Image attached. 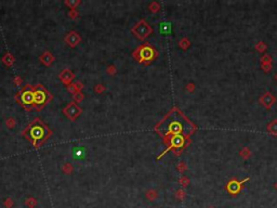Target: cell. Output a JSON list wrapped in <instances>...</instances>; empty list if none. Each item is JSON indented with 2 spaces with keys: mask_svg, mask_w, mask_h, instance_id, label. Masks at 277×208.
<instances>
[{
  "mask_svg": "<svg viewBox=\"0 0 277 208\" xmlns=\"http://www.w3.org/2000/svg\"><path fill=\"white\" fill-rule=\"evenodd\" d=\"M51 135H52V130L39 117L35 118L22 131V135L32 143L35 149H40V147L46 143Z\"/></svg>",
  "mask_w": 277,
  "mask_h": 208,
  "instance_id": "6da1fadb",
  "label": "cell"
},
{
  "mask_svg": "<svg viewBox=\"0 0 277 208\" xmlns=\"http://www.w3.org/2000/svg\"><path fill=\"white\" fill-rule=\"evenodd\" d=\"M33 89H34V105H33V108L40 111L52 100L53 96L41 84H37V85L33 86Z\"/></svg>",
  "mask_w": 277,
  "mask_h": 208,
  "instance_id": "7a4b0ae2",
  "label": "cell"
},
{
  "mask_svg": "<svg viewBox=\"0 0 277 208\" xmlns=\"http://www.w3.org/2000/svg\"><path fill=\"white\" fill-rule=\"evenodd\" d=\"M15 101L17 102V104H20L26 111L33 110V105H34V89H33V85L26 84L15 94Z\"/></svg>",
  "mask_w": 277,
  "mask_h": 208,
  "instance_id": "3957f363",
  "label": "cell"
},
{
  "mask_svg": "<svg viewBox=\"0 0 277 208\" xmlns=\"http://www.w3.org/2000/svg\"><path fill=\"white\" fill-rule=\"evenodd\" d=\"M83 110L78 106L77 103L75 102H69L64 108H63V114L67 117L68 119H71V121H75L79 115L81 114Z\"/></svg>",
  "mask_w": 277,
  "mask_h": 208,
  "instance_id": "277c9868",
  "label": "cell"
},
{
  "mask_svg": "<svg viewBox=\"0 0 277 208\" xmlns=\"http://www.w3.org/2000/svg\"><path fill=\"white\" fill-rule=\"evenodd\" d=\"M64 40H65V42H66V44L68 45L69 47L74 48V47H76L81 41V37H80V35L78 34L77 32L73 30V32L68 33V34L65 36Z\"/></svg>",
  "mask_w": 277,
  "mask_h": 208,
  "instance_id": "5b68a950",
  "label": "cell"
},
{
  "mask_svg": "<svg viewBox=\"0 0 277 208\" xmlns=\"http://www.w3.org/2000/svg\"><path fill=\"white\" fill-rule=\"evenodd\" d=\"M59 78H60V80L63 82V84H64L65 86H69V85H71V80L75 78V74H74L73 72L71 71V69H63V71L60 73V75H59Z\"/></svg>",
  "mask_w": 277,
  "mask_h": 208,
  "instance_id": "8992f818",
  "label": "cell"
},
{
  "mask_svg": "<svg viewBox=\"0 0 277 208\" xmlns=\"http://www.w3.org/2000/svg\"><path fill=\"white\" fill-rule=\"evenodd\" d=\"M39 60L41 61V63L44 65H46V66H50V65L53 63V61H54V57H53V54L50 52V51H44V52L40 55Z\"/></svg>",
  "mask_w": 277,
  "mask_h": 208,
  "instance_id": "52a82bcc",
  "label": "cell"
},
{
  "mask_svg": "<svg viewBox=\"0 0 277 208\" xmlns=\"http://www.w3.org/2000/svg\"><path fill=\"white\" fill-rule=\"evenodd\" d=\"M241 189V183H238L237 181H231L227 184V191L231 194H237Z\"/></svg>",
  "mask_w": 277,
  "mask_h": 208,
  "instance_id": "ba28073f",
  "label": "cell"
},
{
  "mask_svg": "<svg viewBox=\"0 0 277 208\" xmlns=\"http://www.w3.org/2000/svg\"><path fill=\"white\" fill-rule=\"evenodd\" d=\"M14 61H15V59H14L13 54L10 53V52H7L2 57V63L8 67H11L12 65L14 64Z\"/></svg>",
  "mask_w": 277,
  "mask_h": 208,
  "instance_id": "9c48e42d",
  "label": "cell"
},
{
  "mask_svg": "<svg viewBox=\"0 0 277 208\" xmlns=\"http://www.w3.org/2000/svg\"><path fill=\"white\" fill-rule=\"evenodd\" d=\"M184 144V139L183 137H181V135H174L173 138L171 139V145L174 147H182Z\"/></svg>",
  "mask_w": 277,
  "mask_h": 208,
  "instance_id": "30bf717a",
  "label": "cell"
},
{
  "mask_svg": "<svg viewBox=\"0 0 277 208\" xmlns=\"http://www.w3.org/2000/svg\"><path fill=\"white\" fill-rule=\"evenodd\" d=\"M153 54H154V50L152 48H149V47H144L142 49V52H141L142 57L145 60H151L153 57Z\"/></svg>",
  "mask_w": 277,
  "mask_h": 208,
  "instance_id": "8fae6325",
  "label": "cell"
},
{
  "mask_svg": "<svg viewBox=\"0 0 277 208\" xmlns=\"http://www.w3.org/2000/svg\"><path fill=\"white\" fill-rule=\"evenodd\" d=\"M81 1H79V0H65V6H67V7H69L71 9H75L76 7H77L78 5H80Z\"/></svg>",
  "mask_w": 277,
  "mask_h": 208,
  "instance_id": "7c38bea8",
  "label": "cell"
},
{
  "mask_svg": "<svg viewBox=\"0 0 277 208\" xmlns=\"http://www.w3.org/2000/svg\"><path fill=\"white\" fill-rule=\"evenodd\" d=\"M62 170H63V172H65V174H66V175L71 174V172H73V170H74L73 165H71V164H68V163H66V164L63 165Z\"/></svg>",
  "mask_w": 277,
  "mask_h": 208,
  "instance_id": "4fadbf2b",
  "label": "cell"
},
{
  "mask_svg": "<svg viewBox=\"0 0 277 208\" xmlns=\"http://www.w3.org/2000/svg\"><path fill=\"white\" fill-rule=\"evenodd\" d=\"M170 29H171V25H170V23H163L160 25V27H159V30H160L161 33H164V34H168V33H170Z\"/></svg>",
  "mask_w": 277,
  "mask_h": 208,
  "instance_id": "5bb4252c",
  "label": "cell"
},
{
  "mask_svg": "<svg viewBox=\"0 0 277 208\" xmlns=\"http://www.w3.org/2000/svg\"><path fill=\"white\" fill-rule=\"evenodd\" d=\"M15 118H13V117H10V118H8L7 120H6V125H7V127L9 129H13L14 127H15Z\"/></svg>",
  "mask_w": 277,
  "mask_h": 208,
  "instance_id": "9a60e30c",
  "label": "cell"
},
{
  "mask_svg": "<svg viewBox=\"0 0 277 208\" xmlns=\"http://www.w3.org/2000/svg\"><path fill=\"white\" fill-rule=\"evenodd\" d=\"M36 204H37V201L35 197H29V198H27L25 201V205L28 206L29 208H34L36 206Z\"/></svg>",
  "mask_w": 277,
  "mask_h": 208,
  "instance_id": "2e32d148",
  "label": "cell"
},
{
  "mask_svg": "<svg viewBox=\"0 0 277 208\" xmlns=\"http://www.w3.org/2000/svg\"><path fill=\"white\" fill-rule=\"evenodd\" d=\"M83 98H85V96H83L81 92H76V93L73 94V99L76 101V102H81V101L83 100Z\"/></svg>",
  "mask_w": 277,
  "mask_h": 208,
  "instance_id": "e0dca14e",
  "label": "cell"
},
{
  "mask_svg": "<svg viewBox=\"0 0 277 208\" xmlns=\"http://www.w3.org/2000/svg\"><path fill=\"white\" fill-rule=\"evenodd\" d=\"M74 86H75L76 92H81V90H83V82H80V81L75 82V84H74Z\"/></svg>",
  "mask_w": 277,
  "mask_h": 208,
  "instance_id": "ac0fdd59",
  "label": "cell"
},
{
  "mask_svg": "<svg viewBox=\"0 0 277 208\" xmlns=\"http://www.w3.org/2000/svg\"><path fill=\"white\" fill-rule=\"evenodd\" d=\"M68 16L71 18V20H75L76 18H78V12L76 11V9H71V11L68 12Z\"/></svg>",
  "mask_w": 277,
  "mask_h": 208,
  "instance_id": "d6986e66",
  "label": "cell"
},
{
  "mask_svg": "<svg viewBox=\"0 0 277 208\" xmlns=\"http://www.w3.org/2000/svg\"><path fill=\"white\" fill-rule=\"evenodd\" d=\"M22 82H23V78H21L20 76H16V77H14V84H15V86L20 87V86L22 85Z\"/></svg>",
  "mask_w": 277,
  "mask_h": 208,
  "instance_id": "ffe728a7",
  "label": "cell"
},
{
  "mask_svg": "<svg viewBox=\"0 0 277 208\" xmlns=\"http://www.w3.org/2000/svg\"><path fill=\"white\" fill-rule=\"evenodd\" d=\"M94 90H95L96 93H101L102 91H104V90H105V87H104L103 85H96L95 88H94Z\"/></svg>",
  "mask_w": 277,
  "mask_h": 208,
  "instance_id": "44dd1931",
  "label": "cell"
},
{
  "mask_svg": "<svg viewBox=\"0 0 277 208\" xmlns=\"http://www.w3.org/2000/svg\"><path fill=\"white\" fill-rule=\"evenodd\" d=\"M5 206L7 208H11L12 206H13V201H12L11 198H7L5 202Z\"/></svg>",
  "mask_w": 277,
  "mask_h": 208,
  "instance_id": "7402d4cb",
  "label": "cell"
},
{
  "mask_svg": "<svg viewBox=\"0 0 277 208\" xmlns=\"http://www.w3.org/2000/svg\"><path fill=\"white\" fill-rule=\"evenodd\" d=\"M67 91L71 92V93H76V89H75V86H74V84H71L69 86H67Z\"/></svg>",
  "mask_w": 277,
  "mask_h": 208,
  "instance_id": "603a6c76",
  "label": "cell"
},
{
  "mask_svg": "<svg viewBox=\"0 0 277 208\" xmlns=\"http://www.w3.org/2000/svg\"><path fill=\"white\" fill-rule=\"evenodd\" d=\"M147 197L149 198V201H154L156 197V193L154 192V191H149L148 194H147Z\"/></svg>",
  "mask_w": 277,
  "mask_h": 208,
  "instance_id": "cb8c5ba5",
  "label": "cell"
},
{
  "mask_svg": "<svg viewBox=\"0 0 277 208\" xmlns=\"http://www.w3.org/2000/svg\"><path fill=\"white\" fill-rule=\"evenodd\" d=\"M176 196L179 197V198H183L184 197V193L182 192V190H180V191H178V193H176Z\"/></svg>",
  "mask_w": 277,
  "mask_h": 208,
  "instance_id": "d4e9b609",
  "label": "cell"
},
{
  "mask_svg": "<svg viewBox=\"0 0 277 208\" xmlns=\"http://www.w3.org/2000/svg\"><path fill=\"white\" fill-rule=\"evenodd\" d=\"M107 73H110V74H114L115 73V67L114 66H110L107 69Z\"/></svg>",
  "mask_w": 277,
  "mask_h": 208,
  "instance_id": "484cf974",
  "label": "cell"
},
{
  "mask_svg": "<svg viewBox=\"0 0 277 208\" xmlns=\"http://www.w3.org/2000/svg\"><path fill=\"white\" fill-rule=\"evenodd\" d=\"M274 129H275V130L273 131V132L277 133V123H276V121H275V123H274Z\"/></svg>",
  "mask_w": 277,
  "mask_h": 208,
  "instance_id": "4316f807",
  "label": "cell"
},
{
  "mask_svg": "<svg viewBox=\"0 0 277 208\" xmlns=\"http://www.w3.org/2000/svg\"><path fill=\"white\" fill-rule=\"evenodd\" d=\"M209 208H213V207H209Z\"/></svg>",
  "mask_w": 277,
  "mask_h": 208,
  "instance_id": "83f0119b",
  "label": "cell"
}]
</instances>
